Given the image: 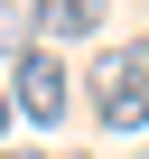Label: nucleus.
Wrapping results in <instances>:
<instances>
[{
  "label": "nucleus",
  "mask_w": 149,
  "mask_h": 159,
  "mask_svg": "<svg viewBox=\"0 0 149 159\" xmlns=\"http://www.w3.org/2000/svg\"><path fill=\"white\" fill-rule=\"evenodd\" d=\"M93 122L103 131H149V38H121L93 56Z\"/></svg>",
  "instance_id": "nucleus-1"
},
{
  "label": "nucleus",
  "mask_w": 149,
  "mask_h": 159,
  "mask_svg": "<svg viewBox=\"0 0 149 159\" xmlns=\"http://www.w3.org/2000/svg\"><path fill=\"white\" fill-rule=\"evenodd\" d=\"M10 103H19L28 122H65V66H56L47 47H28V56L10 66Z\"/></svg>",
  "instance_id": "nucleus-2"
},
{
  "label": "nucleus",
  "mask_w": 149,
  "mask_h": 159,
  "mask_svg": "<svg viewBox=\"0 0 149 159\" xmlns=\"http://www.w3.org/2000/svg\"><path fill=\"white\" fill-rule=\"evenodd\" d=\"M28 28H37L47 47H56V38H93L103 10H93V0H37V19H28Z\"/></svg>",
  "instance_id": "nucleus-3"
},
{
  "label": "nucleus",
  "mask_w": 149,
  "mask_h": 159,
  "mask_svg": "<svg viewBox=\"0 0 149 159\" xmlns=\"http://www.w3.org/2000/svg\"><path fill=\"white\" fill-rule=\"evenodd\" d=\"M10 112H19V103H10V84H0V140H10Z\"/></svg>",
  "instance_id": "nucleus-4"
},
{
  "label": "nucleus",
  "mask_w": 149,
  "mask_h": 159,
  "mask_svg": "<svg viewBox=\"0 0 149 159\" xmlns=\"http://www.w3.org/2000/svg\"><path fill=\"white\" fill-rule=\"evenodd\" d=\"M0 159H47V150H0Z\"/></svg>",
  "instance_id": "nucleus-5"
}]
</instances>
